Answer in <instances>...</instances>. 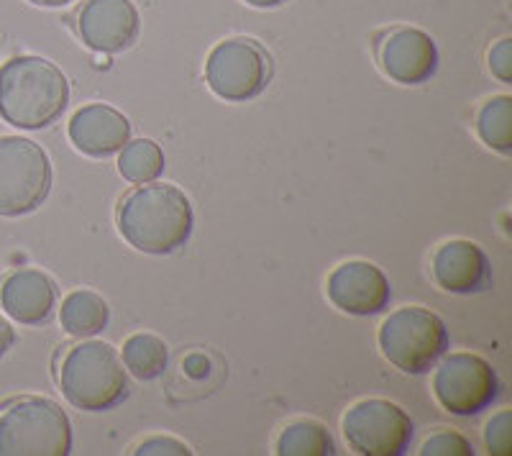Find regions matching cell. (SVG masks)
I'll return each instance as SVG.
<instances>
[{
    "instance_id": "1",
    "label": "cell",
    "mask_w": 512,
    "mask_h": 456,
    "mask_svg": "<svg viewBox=\"0 0 512 456\" xmlns=\"http://www.w3.org/2000/svg\"><path fill=\"white\" fill-rule=\"evenodd\" d=\"M192 205L175 185L146 182L118 205V231L128 244L144 254H172L192 234Z\"/></svg>"
},
{
    "instance_id": "2",
    "label": "cell",
    "mask_w": 512,
    "mask_h": 456,
    "mask_svg": "<svg viewBox=\"0 0 512 456\" xmlns=\"http://www.w3.org/2000/svg\"><path fill=\"white\" fill-rule=\"evenodd\" d=\"M67 103L70 82L49 59L21 54L0 67V118L16 129H47L62 118Z\"/></svg>"
},
{
    "instance_id": "3",
    "label": "cell",
    "mask_w": 512,
    "mask_h": 456,
    "mask_svg": "<svg viewBox=\"0 0 512 456\" xmlns=\"http://www.w3.org/2000/svg\"><path fill=\"white\" fill-rule=\"evenodd\" d=\"M59 390L77 410L103 413L128 398V377L111 344L82 341L59 364Z\"/></svg>"
},
{
    "instance_id": "4",
    "label": "cell",
    "mask_w": 512,
    "mask_h": 456,
    "mask_svg": "<svg viewBox=\"0 0 512 456\" xmlns=\"http://www.w3.org/2000/svg\"><path fill=\"white\" fill-rule=\"evenodd\" d=\"M70 418L54 400L21 395L0 405V456H67Z\"/></svg>"
},
{
    "instance_id": "5",
    "label": "cell",
    "mask_w": 512,
    "mask_h": 456,
    "mask_svg": "<svg viewBox=\"0 0 512 456\" xmlns=\"http://www.w3.org/2000/svg\"><path fill=\"white\" fill-rule=\"evenodd\" d=\"M384 359L408 375H425L448 349L446 323L431 310L410 305L390 313L379 328Z\"/></svg>"
},
{
    "instance_id": "6",
    "label": "cell",
    "mask_w": 512,
    "mask_h": 456,
    "mask_svg": "<svg viewBox=\"0 0 512 456\" xmlns=\"http://www.w3.org/2000/svg\"><path fill=\"white\" fill-rule=\"evenodd\" d=\"M52 190V162L36 141L0 136V216H29Z\"/></svg>"
},
{
    "instance_id": "7",
    "label": "cell",
    "mask_w": 512,
    "mask_h": 456,
    "mask_svg": "<svg viewBox=\"0 0 512 456\" xmlns=\"http://www.w3.org/2000/svg\"><path fill=\"white\" fill-rule=\"evenodd\" d=\"M272 80V59L254 39H226L213 47L205 62V82L218 98L244 103L267 90Z\"/></svg>"
},
{
    "instance_id": "8",
    "label": "cell",
    "mask_w": 512,
    "mask_h": 456,
    "mask_svg": "<svg viewBox=\"0 0 512 456\" xmlns=\"http://www.w3.org/2000/svg\"><path fill=\"white\" fill-rule=\"evenodd\" d=\"M344 436L361 456H402L413 441V421L400 405L369 398L346 410Z\"/></svg>"
},
{
    "instance_id": "9",
    "label": "cell",
    "mask_w": 512,
    "mask_h": 456,
    "mask_svg": "<svg viewBox=\"0 0 512 456\" xmlns=\"http://www.w3.org/2000/svg\"><path fill=\"white\" fill-rule=\"evenodd\" d=\"M438 403L454 416H477L500 395L495 369L477 354H451L443 359L433 377Z\"/></svg>"
},
{
    "instance_id": "10",
    "label": "cell",
    "mask_w": 512,
    "mask_h": 456,
    "mask_svg": "<svg viewBox=\"0 0 512 456\" xmlns=\"http://www.w3.org/2000/svg\"><path fill=\"white\" fill-rule=\"evenodd\" d=\"M139 11L131 0H85L77 13V31L95 52H123L139 36Z\"/></svg>"
},
{
    "instance_id": "11",
    "label": "cell",
    "mask_w": 512,
    "mask_h": 456,
    "mask_svg": "<svg viewBox=\"0 0 512 456\" xmlns=\"http://www.w3.org/2000/svg\"><path fill=\"white\" fill-rule=\"evenodd\" d=\"M328 300L349 316H377L392 300L390 280L372 262H346L328 277Z\"/></svg>"
},
{
    "instance_id": "12",
    "label": "cell",
    "mask_w": 512,
    "mask_h": 456,
    "mask_svg": "<svg viewBox=\"0 0 512 456\" xmlns=\"http://www.w3.org/2000/svg\"><path fill=\"white\" fill-rule=\"evenodd\" d=\"M384 75L400 85H420L438 70L436 41L420 29H395L379 44Z\"/></svg>"
},
{
    "instance_id": "13",
    "label": "cell",
    "mask_w": 512,
    "mask_h": 456,
    "mask_svg": "<svg viewBox=\"0 0 512 456\" xmlns=\"http://www.w3.org/2000/svg\"><path fill=\"white\" fill-rule=\"evenodd\" d=\"M433 277L446 293L474 295L492 285V267L482 246L454 239L438 246V252L433 254Z\"/></svg>"
},
{
    "instance_id": "14",
    "label": "cell",
    "mask_w": 512,
    "mask_h": 456,
    "mask_svg": "<svg viewBox=\"0 0 512 456\" xmlns=\"http://www.w3.org/2000/svg\"><path fill=\"white\" fill-rule=\"evenodd\" d=\"M0 305L16 323L41 326L57 305V285L39 269H16L0 285Z\"/></svg>"
},
{
    "instance_id": "15",
    "label": "cell",
    "mask_w": 512,
    "mask_h": 456,
    "mask_svg": "<svg viewBox=\"0 0 512 456\" xmlns=\"http://www.w3.org/2000/svg\"><path fill=\"white\" fill-rule=\"evenodd\" d=\"M128 139H131L128 118L103 103L80 108L70 121V141L77 152L88 157H111L126 147Z\"/></svg>"
},
{
    "instance_id": "16",
    "label": "cell",
    "mask_w": 512,
    "mask_h": 456,
    "mask_svg": "<svg viewBox=\"0 0 512 456\" xmlns=\"http://www.w3.org/2000/svg\"><path fill=\"white\" fill-rule=\"evenodd\" d=\"M59 321H62L64 331L75 339H90V336H98L100 331H105V326L111 321V308L98 293L75 290L62 300Z\"/></svg>"
},
{
    "instance_id": "17",
    "label": "cell",
    "mask_w": 512,
    "mask_h": 456,
    "mask_svg": "<svg viewBox=\"0 0 512 456\" xmlns=\"http://www.w3.org/2000/svg\"><path fill=\"white\" fill-rule=\"evenodd\" d=\"M123 367L136 377V380H157L164 375L169 362V351L159 336L134 334L123 341L121 349Z\"/></svg>"
},
{
    "instance_id": "18",
    "label": "cell",
    "mask_w": 512,
    "mask_h": 456,
    "mask_svg": "<svg viewBox=\"0 0 512 456\" xmlns=\"http://www.w3.org/2000/svg\"><path fill=\"white\" fill-rule=\"evenodd\" d=\"M277 454L280 456H331L336 454L331 433L323 423L300 418L287 423L285 431L277 439Z\"/></svg>"
},
{
    "instance_id": "19",
    "label": "cell",
    "mask_w": 512,
    "mask_h": 456,
    "mask_svg": "<svg viewBox=\"0 0 512 456\" xmlns=\"http://www.w3.org/2000/svg\"><path fill=\"white\" fill-rule=\"evenodd\" d=\"M118 172L134 185L154 182L164 172V152L152 139H128L118 157Z\"/></svg>"
},
{
    "instance_id": "20",
    "label": "cell",
    "mask_w": 512,
    "mask_h": 456,
    "mask_svg": "<svg viewBox=\"0 0 512 456\" xmlns=\"http://www.w3.org/2000/svg\"><path fill=\"white\" fill-rule=\"evenodd\" d=\"M477 131L489 149L500 154L512 152V98L497 95L487 100L477 116Z\"/></svg>"
},
{
    "instance_id": "21",
    "label": "cell",
    "mask_w": 512,
    "mask_h": 456,
    "mask_svg": "<svg viewBox=\"0 0 512 456\" xmlns=\"http://www.w3.org/2000/svg\"><path fill=\"white\" fill-rule=\"evenodd\" d=\"M420 454L423 456H472L474 446L469 444L464 436H459V433L441 431L425 441Z\"/></svg>"
},
{
    "instance_id": "22",
    "label": "cell",
    "mask_w": 512,
    "mask_h": 456,
    "mask_svg": "<svg viewBox=\"0 0 512 456\" xmlns=\"http://www.w3.org/2000/svg\"><path fill=\"white\" fill-rule=\"evenodd\" d=\"M510 431H512L510 410H502V413H497V416L487 423V431H484V441H487L489 454H495V456L512 454Z\"/></svg>"
},
{
    "instance_id": "23",
    "label": "cell",
    "mask_w": 512,
    "mask_h": 456,
    "mask_svg": "<svg viewBox=\"0 0 512 456\" xmlns=\"http://www.w3.org/2000/svg\"><path fill=\"white\" fill-rule=\"evenodd\" d=\"M489 70L500 82H512V39H500L489 49Z\"/></svg>"
},
{
    "instance_id": "24",
    "label": "cell",
    "mask_w": 512,
    "mask_h": 456,
    "mask_svg": "<svg viewBox=\"0 0 512 456\" xmlns=\"http://www.w3.org/2000/svg\"><path fill=\"white\" fill-rule=\"evenodd\" d=\"M131 454H136V456H154V454L164 456V454H192V451H190V446L182 444V441H177V439H172V436H154V439H149V441H144V444L136 446Z\"/></svg>"
},
{
    "instance_id": "25",
    "label": "cell",
    "mask_w": 512,
    "mask_h": 456,
    "mask_svg": "<svg viewBox=\"0 0 512 456\" xmlns=\"http://www.w3.org/2000/svg\"><path fill=\"white\" fill-rule=\"evenodd\" d=\"M13 344H16V331H13V326L8 323V318L0 316V359L6 357L8 351L13 349Z\"/></svg>"
},
{
    "instance_id": "26",
    "label": "cell",
    "mask_w": 512,
    "mask_h": 456,
    "mask_svg": "<svg viewBox=\"0 0 512 456\" xmlns=\"http://www.w3.org/2000/svg\"><path fill=\"white\" fill-rule=\"evenodd\" d=\"M29 3H34V6H41V8H62L67 6V3H72V0H29Z\"/></svg>"
},
{
    "instance_id": "27",
    "label": "cell",
    "mask_w": 512,
    "mask_h": 456,
    "mask_svg": "<svg viewBox=\"0 0 512 456\" xmlns=\"http://www.w3.org/2000/svg\"><path fill=\"white\" fill-rule=\"evenodd\" d=\"M246 3L254 8H277V6H282L285 0H246Z\"/></svg>"
}]
</instances>
